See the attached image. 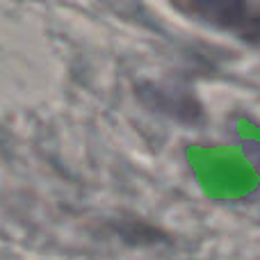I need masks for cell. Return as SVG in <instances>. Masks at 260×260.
<instances>
[{"instance_id": "cell-1", "label": "cell", "mask_w": 260, "mask_h": 260, "mask_svg": "<svg viewBox=\"0 0 260 260\" xmlns=\"http://www.w3.org/2000/svg\"><path fill=\"white\" fill-rule=\"evenodd\" d=\"M178 12L199 16L212 25L229 30L249 41H260V3L249 0H203V3H178Z\"/></svg>"}]
</instances>
